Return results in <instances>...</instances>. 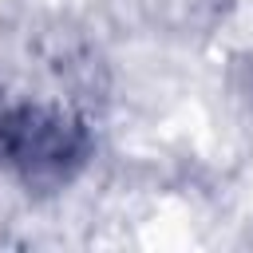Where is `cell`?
<instances>
[{"mask_svg": "<svg viewBox=\"0 0 253 253\" xmlns=\"http://www.w3.org/2000/svg\"><path fill=\"white\" fill-rule=\"evenodd\" d=\"M91 150L79 115L51 103H16L0 111V170L20 174L28 186L67 182Z\"/></svg>", "mask_w": 253, "mask_h": 253, "instance_id": "1", "label": "cell"}]
</instances>
